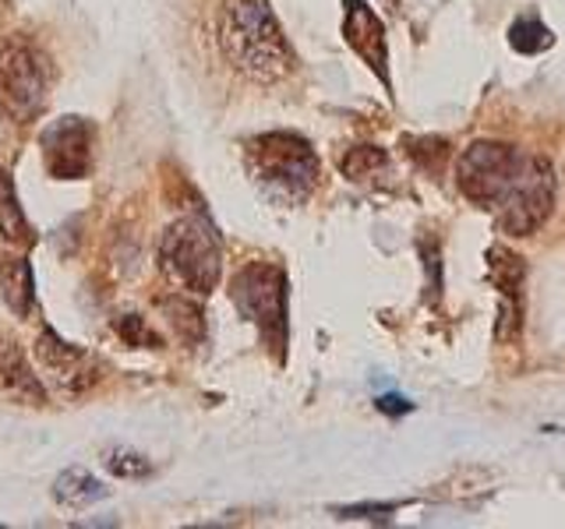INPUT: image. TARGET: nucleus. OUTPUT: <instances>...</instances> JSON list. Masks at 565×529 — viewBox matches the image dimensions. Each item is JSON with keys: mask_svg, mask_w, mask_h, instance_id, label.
<instances>
[{"mask_svg": "<svg viewBox=\"0 0 565 529\" xmlns=\"http://www.w3.org/2000/svg\"><path fill=\"white\" fill-rule=\"evenodd\" d=\"M223 57L258 85H273L294 75L297 57L269 0H226L220 14Z\"/></svg>", "mask_w": 565, "mask_h": 529, "instance_id": "f257e3e1", "label": "nucleus"}, {"mask_svg": "<svg viewBox=\"0 0 565 529\" xmlns=\"http://www.w3.org/2000/svg\"><path fill=\"white\" fill-rule=\"evenodd\" d=\"M244 166L252 173L255 187L276 205H300L318 187V155L308 138L294 131H269L244 145Z\"/></svg>", "mask_w": 565, "mask_h": 529, "instance_id": "f03ea898", "label": "nucleus"}, {"mask_svg": "<svg viewBox=\"0 0 565 529\" xmlns=\"http://www.w3.org/2000/svg\"><path fill=\"white\" fill-rule=\"evenodd\" d=\"M159 261L173 282L191 293H212L223 272V247L209 219H177L159 240Z\"/></svg>", "mask_w": 565, "mask_h": 529, "instance_id": "7ed1b4c3", "label": "nucleus"}, {"mask_svg": "<svg viewBox=\"0 0 565 529\" xmlns=\"http://www.w3.org/2000/svg\"><path fill=\"white\" fill-rule=\"evenodd\" d=\"M555 170L544 155H526L520 159L516 173H512L509 187L502 198L494 202V216H499V229L509 237H530L555 208Z\"/></svg>", "mask_w": 565, "mask_h": 529, "instance_id": "20e7f679", "label": "nucleus"}, {"mask_svg": "<svg viewBox=\"0 0 565 529\" xmlns=\"http://www.w3.org/2000/svg\"><path fill=\"white\" fill-rule=\"evenodd\" d=\"M234 304L252 322L269 349L282 357L287 346V276L269 261H255L234 279Z\"/></svg>", "mask_w": 565, "mask_h": 529, "instance_id": "39448f33", "label": "nucleus"}, {"mask_svg": "<svg viewBox=\"0 0 565 529\" xmlns=\"http://www.w3.org/2000/svg\"><path fill=\"white\" fill-rule=\"evenodd\" d=\"M50 61L29 43L0 50V110L11 120H32L46 102Z\"/></svg>", "mask_w": 565, "mask_h": 529, "instance_id": "423d86ee", "label": "nucleus"}, {"mask_svg": "<svg viewBox=\"0 0 565 529\" xmlns=\"http://www.w3.org/2000/svg\"><path fill=\"white\" fill-rule=\"evenodd\" d=\"M523 152L505 145V141H473L463 149V155L456 159V187L463 191V198H470L481 208H494V202L502 198V191L509 187L512 173H516Z\"/></svg>", "mask_w": 565, "mask_h": 529, "instance_id": "0eeeda50", "label": "nucleus"}, {"mask_svg": "<svg viewBox=\"0 0 565 529\" xmlns=\"http://www.w3.org/2000/svg\"><path fill=\"white\" fill-rule=\"evenodd\" d=\"M96 128L85 117H61L43 131V159L50 176L57 181H78L93 170Z\"/></svg>", "mask_w": 565, "mask_h": 529, "instance_id": "6e6552de", "label": "nucleus"}, {"mask_svg": "<svg viewBox=\"0 0 565 529\" xmlns=\"http://www.w3.org/2000/svg\"><path fill=\"white\" fill-rule=\"evenodd\" d=\"M35 357H40L50 381L67 396H82L85 388H93L99 381V364L93 353L82 349L78 343L61 339V335L50 328L40 335V343H35Z\"/></svg>", "mask_w": 565, "mask_h": 529, "instance_id": "1a4fd4ad", "label": "nucleus"}, {"mask_svg": "<svg viewBox=\"0 0 565 529\" xmlns=\"http://www.w3.org/2000/svg\"><path fill=\"white\" fill-rule=\"evenodd\" d=\"M343 35L350 50L375 71L382 85L388 88V46H385V29L379 22V14L371 11L364 0H347V14H343Z\"/></svg>", "mask_w": 565, "mask_h": 529, "instance_id": "9d476101", "label": "nucleus"}, {"mask_svg": "<svg viewBox=\"0 0 565 529\" xmlns=\"http://www.w3.org/2000/svg\"><path fill=\"white\" fill-rule=\"evenodd\" d=\"M491 279L499 287V343H512L520 335V287H523V264L505 247H491Z\"/></svg>", "mask_w": 565, "mask_h": 529, "instance_id": "9b49d317", "label": "nucleus"}, {"mask_svg": "<svg viewBox=\"0 0 565 529\" xmlns=\"http://www.w3.org/2000/svg\"><path fill=\"white\" fill-rule=\"evenodd\" d=\"M0 392H8L18 402H32V406L46 402L43 381L32 375L29 360L22 357V349H18L11 339L0 343Z\"/></svg>", "mask_w": 565, "mask_h": 529, "instance_id": "f8f14e48", "label": "nucleus"}, {"mask_svg": "<svg viewBox=\"0 0 565 529\" xmlns=\"http://www.w3.org/2000/svg\"><path fill=\"white\" fill-rule=\"evenodd\" d=\"M0 293H4V304L18 317H25L35 307V282H32V269L25 258L0 261Z\"/></svg>", "mask_w": 565, "mask_h": 529, "instance_id": "ddd939ff", "label": "nucleus"}, {"mask_svg": "<svg viewBox=\"0 0 565 529\" xmlns=\"http://www.w3.org/2000/svg\"><path fill=\"white\" fill-rule=\"evenodd\" d=\"M53 498L67 508H85V505H96L106 498V487L96 481L93 473L75 466V469H64L57 476V484H53Z\"/></svg>", "mask_w": 565, "mask_h": 529, "instance_id": "4468645a", "label": "nucleus"}, {"mask_svg": "<svg viewBox=\"0 0 565 529\" xmlns=\"http://www.w3.org/2000/svg\"><path fill=\"white\" fill-rule=\"evenodd\" d=\"M0 234H4V240H11V244H32V229L22 216L14 181L4 166H0Z\"/></svg>", "mask_w": 565, "mask_h": 529, "instance_id": "2eb2a0df", "label": "nucleus"}, {"mask_svg": "<svg viewBox=\"0 0 565 529\" xmlns=\"http://www.w3.org/2000/svg\"><path fill=\"white\" fill-rule=\"evenodd\" d=\"M159 311L167 314V325L177 332V339L181 343H199L205 335V322H202V307L194 304L188 296H167Z\"/></svg>", "mask_w": 565, "mask_h": 529, "instance_id": "dca6fc26", "label": "nucleus"}, {"mask_svg": "<svg viewBox=\"0 0 565 529\" xmlns=\"http://www.w3.org/2000/svg\"><path fill=\"white\" fill-rule=\"evenodd\" d=\"M509 43L512 50H520V53H541L555 43V35L547 32V25L541 22L537 14H520L516 22H512L509 29Z\"/></svg>", "mask_w": 565, "mask_h": 529, "instance_id": "f3484780", "label": "nucleus"}, {"mask_svg": "<svg viewBox=\"0 0 565 529\" xmlns=\"http://www.w3.org/2000/svg\"><path fill=\"white\" fill-rule=\"evenodd\" d=\"M343 173L350 176V181H367V176H375L379 170L388 166V155L379 149V145H358V149H350L343 155Z\"/></svg>", "mask_w": 565, "mask_h": 529, "instance_id": "a211bd4d", "label": "nucleus"}, {"mask_svg": "<svg viewBox=\"0 0 565 529\" xmlns=\"http://www.w3.org/2000/svg\"><path fill=\"white\" fill-rule=\"evenodd\" d=\"M106 469L124 476V481H146V476H152V463L141 452H131V449H110L106 452Z\"/></svg>", "mask_w": 565, "mask_h": 529, "instance_id": "6ab92c4d", "label": "nucleus"}, {"mask_svg": "<svg viewBox=\"0 0 565 529\" xmlns=\"http://www.w3.org/2000/svg\"><path fill=\"white\" fill-rule=\"evenodd\" d=\"M117 335L124 343H131V346H163V339H159V332L149 328V322L141 314H124L117 317Z\"/></svg>", "mask_w": 565, "mask_h": 529, "instance_id": "aec40b11", "label": "nucleus"}, {"mask_svg": "<svg viewBox=\"0 0 565 529\" xmlns=\"http://www.w3.org/2000/svg\"><path fill=\"white\" fill-rule=\"evenodd\" d=\"M379 410L382 413H406L411 406H406L403 399H396V396H385V399H379Z\"/></svg>", "mask_w": 565, "mask_h": 529, "instance_id": "412c9836", "label": "nucleus"}, {"mask_svg": "<svg viewBox=\"0 0 565 529\" xmlns=\"http://www.w3.org/2000/svg\"><path fill=\"white\" fill-rule=\"evenodd\" d=\"M388 4H399V0H388Z\"/></svg>", "mask_w": 565, "mask_h": 529, "instance_id": "4be33fe9", "label": "nucleus"}]
</instances>
